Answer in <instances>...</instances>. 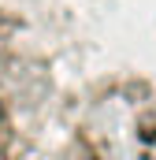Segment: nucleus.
Wrapping results in <instances>:
<instances>
[{
	"label": "nucleus",
	"mask_w": 156,
	"mask_h": 160,
	"mask_svg": "<svg viewBox=\"0 0 156 160\" xmlns=\"http://www.w3.org/2000/svg\"><path fill=\"white\" fill-rule=\"evenodd\" d=\"M156 160V0H0V160Z\"/></svg>",
	"instance_id": "1"
}]
</instances>
